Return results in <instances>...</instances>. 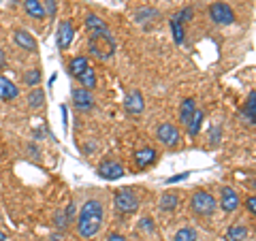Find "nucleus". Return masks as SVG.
<instances>
[{
	"label": "nucleus",
	"mask_w": 256,
	"mask_h": 241,
	"mask_svg": "<svg viewBox=\"0 0 256 241\" xmlns=\"http://www.w3.org/2000/svg\"><path fill=\"white\" fill-rule=\"evenodd\" d=\"M102 228V203L96 198L86 200L82 212H79V220H77V232L84 239H92L100 232Z\"/></svg>",
	"instance_id": "1"
},
{
	"label": "nucleus",
	"mask_w": 256,
	"mask_h": 241,
	"mask_svg": "<svg viewBox=\"0 0 256 241\" xmlns=\"http://www.w3.org/2000/svg\"><path fill=\"white\" fill-rule=\"evenodd\" d=\"M216 207H218L216 198L205 190L194 192L192 198H190V210H192V214H196V216H212L216 212Z\"/></svg>",
	"instance_id": "2"
},
{
	"label": "nucleus",
	"mask_w": 256,
	"mask_h": 241,
	"mask_svg": "<svg viewBox=\"0 0 256 241\" xmlns=\"http://www.w3.org/2000/svg\"><path fill=\"white\" fill-rule=\"evenodd\" d=\"M116 207L122 214H132L139 210V198L130 188H120L116 192Z\"/></svg>",
	"instance_id": "3"
},
{
	"label": "nucleus",
	"mask_w": 256,
	"mask_h": 241,
	"mask_svg": "<svg viewBox=\"0 0 256 241\" xmlns=\"http://www.w3.org/2000/svg\"><path fill=\"white\" fill-rule=\"evenodd\" d=\"M86 26H88V30H90L96 38H102V41H107V43L114 45V34H111V30L107 28V24L102 22L98 15H88V18H86Z\"/></svg>",
	"instance_id": "4"
},
{
	"label": "nucleus",
	"mask_w": 256,
	"mask_h": 241,
	"mask_svg": "<svg viewBox=\"0 0 256 241\" xmlns=\"http://www.w3.org/2000/svg\"><path fill=\"white\" fill-rule=\"evenodd\" d=\"M156 139L162 143V146H166V148H175L180 143V130L175 128L173 124H169V122H164V124H160L158 128H156Z\"/></svg>",
	"instance_id": "5"
},
{
	"label": "nucleus",
	"mask_w": 256,
	"mask_h": 241,
	"mask_svg": "<svg viewBox=\"0 0 256 241\" xmlns=\"http://www.w3.org/2000/svg\"><path fill=\"white\" fill-rule=\"evenodd\" d=\"M210 18L216 22V24H233L235 22V13L230 9L228 4L224 2H214L210 6Z\"/></svg>",
	"instance_id": "6"
},
{
	"label": "nucleus",
	"mask_w": 256,
	"mask_h": 241,
	"mask_svg": "<svg viewBox=\"0 0 256 241\" xmlns=\"http://www.w3.org/2000/svg\"><path fill=\"white\" fill-rule=\"evenodd\" d=\"M98 175L102 180H120L124 175V166L118 162V160H105V162L98 164Z\"/></svg>",
	"instance_id": "7"
},
{
	"label": "nucleus",
	"mask_w": 256,
	"mask_h": 241,
	"mask_svg": "<svg viewBox=\"0 0 256 241\" xmlns=\"http://www.w3.org/2000/svg\"><path fill=\"white\" fill-rule=\"evenodd\" d=\"M220 207H222V210L226 212V214L235 212L237 207H239V194H237V190L224 186V188L220 190Z\"/></svg>",
	"instance_id": "8"
},
{
	"label": "nucleus",
	"mask_w": 256,
	"mask_h": 241,
	"mask_svg": "<svg viewBox=\"0 0 256 241\" xmlns=\"http://www.w3.org/2000/svg\"><path fill=\"white\" fill-rule=\"evenodd\" d=\"M73 102H75V107L82 111H90L94 107V98H92L90 90H84V88L73 90Z\"/></svg>",
	"instance_id": "9"
},
{
	"label": "nucleus",
	"mask_w": 256,
	"mask_h": 241,
	"mask_svg": "<svg viewBox=\"0 0 256 241\" xmlns=\"http://www.w3.org/2000/svg\"><path fill=\"white\" fill-rule=\"evenodd\" d=\"M146 109V102H143V96L139 90H132L130 94L126 96V111L132 116H139L141 111Z\"/></svg>",
	"instance_id": "10"
},
{
	"label": "nucleus",
	"mask_w": 256,
	"mask_h": 241,
	"mask_svg": "<svg viewBox=\"0 0 256 241\" xmlns=\"http://www.w3.org/2000/svg\"><path fill=\"white\" fill-rule=\"evenodd\" d=\"M73 36H75L73 26H70L68 20H64L60 24V28H58V47H60V50H66V47L73 43Z\"/></svg>",
	"instance_id": "11"
},
{
	"label": "nucleus",
	"mask_w": 256,
	"mask_h": 241,
	"mask_svg": "<svg viewBox=\"0 0 256 241\" xmlns=\"http://www.w3.org/2000/svg\"><path fill=\"white\" fill-rule=\"evenodd\" d=\"M134 162H137L139 168H146L150 164L156 162V150L154 148H141L137 150V154H134Z\"/></svg>",
	"instance_id": "12"
},
{
	"label": "nucleus",
	"mask_w": 256,
	"mask_h": 241,
	"mask_svg": "<svg viewBox=\"0 0 256 241\" xmlns=\"http://www.w3.org/2000/svg\"><path fill=\"white\" fill-rule=\"evenodd\" d=\"M15 43H18L22 50H26V52H32L34 54L36 52V41L32 38V34L30 32H26V30H15Z\"/></svg>",
	"instance_id": "13"
},
{
	"label": "nucleus",
	"mask_w": 256,
	"mask_h": 241,
	"mask_svg": "<svg viewBox=\"0 0 256 241\" xmlns=\"http://www.w3.org/2000/svg\"><path fill=\"white\" fill-rule=\"evenodd\" d=\"M24 9H26V13L34 20H45V15H47L45 4L41 2V0H24Z\"/></svg>",
	"instance_id": "14"
},
{
	"label": "nucleus",
	"mask_w": 256,
	"mask_h": 241,
	"mask_svg": "<svg viewBox=\"0 0 256 241\" xmlns=\"http://www.w3.org/2000/svg\"><path fill=\"white\" fill-rule=\"evenodd\" d=\"M18 88L13 82H9L6 77H0V100H13L18 96Z\"/></svg>",
	"instance_id": "15"
},
{
	"label": "nucleus",
	"mask_w": 256,
	"mask_h": 241,
	"mask_svg": "<svg viewBox=\"0 0 256 241\" xmlns=\"http://www.w3.org/2000/svg\"><path fill=\"white\" fill-rule=\"evenodd\" d=\"M194 111H196V102H194V98H186V100H184L182 105H180V120H182V124H188Z\"/></svg>",
	"instance_id": "16"
},
{
	"label": "nucleus",
	"mask_w": 256,
	"mask_h": 241,
	"mask_svg": "<svg viewBox=\"0 0 256 241\" xmlns=\"http://www.w3.org/2000/svg\"><path fill=\"white\" fill-rule=\"evenodd\" d=\"M28 105L32 109H38V107L45 105V92L41 90V88H34V90L28 94Z\"/></svg>",
	"instance_id": "17"
},
{
	"label": "nucleus",
	"mask_w": 256,
	"mask_h": 241,
	"mask_svg": "<svg viewBox=\"0 0 256 241\" xmlns=\"http://www.w3.org/2000/svg\"><path fill=\"white\" fill-rule=\"evenodd\" d=\"M201 122H203V111H201V109H196L194 114H192L190 122L186 124V126H188V132H190V136L198 134V130H201Z\"/></svg>",
	"instance_id": "18"
},
{
	"label": "nucleus",
	"mask_w": 256,
	"mask_h": 241,
	"mask_svg": "<svg viewBox=\"0 0 256 241\" xmlns=\"http://www.w3.org/2000/svg\"><path fill=\"white\" fill-rule=\"evenodd\" d=\"M246 237H248V228L244 224H235V226H230L226 232L228 241H246Z\"/></svg>",
	"instance_id": "19"
},
{
	"label": "nucleus",
	"mask_w": 256,
	"mask_h": 241,
	"mask_svg": "<svg viewBox=\"0 0 256 241\" xmlns=\"http://www.w3.org/2000/svg\"><path fill=\"white\" fill-rule=\"evenodd\" d=\"M77 79L82 82L84 90H90V88H94V86H96V73H94V68H90V66H88L82 75H77Z\"/></svg>",
	"instance_id": "20"
},
{
	"label": "nucleus",
	"mask_w": 256,
	"mask_h": 241,
	"mask_svg": "<svg viewBox=\"0 0 256 241\" xmlns=\"http://www.w3.org/2000/svg\"><path fill=\"white\" fill-rule=\"evenodd\" d=\"M178 205H180V196L171 194V192H166V194H162V198H160V210L162 212H173Z\"/></svg>",
	"instance_id": "21"
},
{
	"label": "nucleus",
	"mask_w": 256,
	"mask_h": 241,
	"mask_svg": "<svg viewBox=\"0 0 256 241\" xmlns=\"http://www.w3.org/2000/svg\"><path fill=\"white\" fill-rule=\"evenodd\" d=\"M86 68H88V58H86V56H77V58H73V60H70V64H68V70L73 75H82Z\"/></svg>",
	"instance_id": "22"
},
{
	"label": "nucleus",
	"mask_w": 256,
	"mask_h": 241,
	"mask_svg": "<svg viewBox=\"0 0 256 241\" xmlns=\"http://www.w3.org/2000/svg\"><path fill=\"white\" fill-rule=\"evenodd\" d=\"M246 118H248V122L254 124V120H256V92L252 90L250 96H248V102H246Z\"/></svg>",
	"instance_id": "23"
},
{
	"label": "nucleus",
	"mask_w": 256,
	"mask_h": 241,
	"mask_svg": "<svg viewBox=\"0 0 256 241\" xmlns=\"http://www.w3.org/2000/svg\"><path fill=\"white\" fill-rule=\"evenodd\" d=\"M173 241H196V230H192V228H180L178 232H175Z\"/></svg>",
	"instance_id": "24"
},
{
	"label": "nucleus",
	"mask_w": 256,
	"mask_h": 241,
	"mask_svg": "<svg viewBox=\"0 0 256 241\" xmlns=\"http://www.w3.org/2000/svg\"><path fill=\"white\" fill-rule=\"evenodd\" d=\"M24 82H26V86H36L38 82H41V70L38 68L28 70V73L24 75Z\"/></svg>",
	"instance_id": "25"
},
{
	"label": "nucleus",
	"mask_w": 256,
	"mask_h": 241,
	"mask_svg": "<svg viewBox=\"0 0 256 241\" xmlns=\"http://www.w3.org/2000/svg\"><path fill=\"white\" fill-rule=\"evenodd\" d=\"M171 28H173V36H175V43H182L184 41V28L178 18H171Z\"/></svg>",
	"instance_id": "26"
},
{
	"label": "nucleus",
	"mask_w": 256,
	"mask_h": 241,
	"mask_svg": "<svg viewBox=\"0 0 256 241\" xmlns=\"http://www.w3.org/2000/svg\"><path fill=\"white\" fill-rule=\"evenodd\" d=\"M54 224H56V228H64L68 224V218H66V212L60 210V212H56L54 216Z\"/></svg>",
	"instance_id": "27"
},
{
	"label": "nucleus",
	"mask_w": 256,
	"mask_h": 241,
	"mask_svg": "<svg viewBox=\"0 0 256 241\" xmlns=\"http://www.w3.org/2000/svg\"><path fill=\"white\" fill-rule=\"evenodd\" d=\"M139 224H141L139 228H141L143 232H154V222H152V218H143Z\"/></svg>",
	"instance_id": "28"
},
{
	"label": "nucleus",
	"mask_w": 256,
	"mask_h": 241,
	"mask_svg": "<svg viewBox=\"0 0 256 241\" xmlns=\"http://www.w3.org/2000/svg\"><path fill=\"white\" fill-rule=\"evenodd\" d=\"M178 20H184V22H190L192 20V9H184V11H180V15H175Z\"/></svg>",
	"instance_id": "29"
},
{
	"label": "nucleus",
	"mask_w": 256,
	"mask_h": 241,
	"mask_svg": "<svg viewBox=\"0 0 256 241\" xmlns=\"http://www.w3.org/2000/svg\"><path fill=\"white\" fill-rule=\"evenodd\" d=\"M246 207H248V212H250V214H256V198L254 196L248 198L246 200Z\"/></svg>",
	"instance_id": "30"
},
{
	"label": "nucleus",
	"mask_w": 256,
	"mask_h": 241,
	"mask_svg": "<svg viewBox=\"0 0 256 241\" xmlns=\"http://www.w3.org/2000/svg\"><path fill=\"white\" fill-rule=\"evenodd\" d=\"M107 241H126V237L120 235V232H111V235L107 237Z\"/></svg>",
	"instance_id": "31"
},
{
	"label": "nucleus",
	"mask_w": 256,
	"mask_h": 241,
	"mask_svg": "<svg viewBox=\"0 0 256 241\" xmlns=\"http://www.w3.org/2000/svg\"><path fill=\"white\" fill-rule=\"evenodd\" d=\"M45 2H47V9H45V13L54 15V13H56V2H54V0H45Z\"/></svg>",
	"instance_id": "32"
},
{
	"label": "nucleus",
	"mask_w": 256,
	"mask_h": 241,
	"mask_svg": "<svg viewBox=\"0 0 256 241\" xmlns=\"http://www.w3.org/2000/svg\"><path fill=\"white\" fill-rule=\"evenodd\" d=\"M186 178H188V173H180V175H175V178H169L166 182H169V184H175V182H180V180H186Z\"/></svg>",
	"instance_id": "33"
},
{
	"label": "nucleus",
	"mask_w": 256,
	"mask_h": 241,
	"mask_svg": "<svg viewBox=\"0 0 256 241\" xmlns=\"http://www.w3.org/2000/svg\"><path fill=\"white\" fill-rule=\"evenodd\" d=\"M4 62H6V60H4V54H2V52H0V70H2V68H4Z\"/></svg>",
	"instance_id": "34"
},
{
	"label": "nucleus",
	"mask_w": 256,
	"mask_h": 241,
	"mask_svg": "<svg viewBox=\"0 0 256 241\" xmlns=\"http://www.w3.org/2000/svg\"><path fill=\"white\" fill-rule=\"evenodd\" d=\"M0 241H6V235H4L2 230H0Z\"/></svg>",
	"instance_id": "35"
},
{
	"label": "nucleus",
	"mask_w": 256,
	"mask_h": 241,
	"mask_svg": "<svg viewBox=\"0 0 256 241\" xmlns=\"http://www.w3.org/2000/svg\"><path fill=\"white\" fill-rule=\"evenodd\" d=\"M50 241H58V235H54V237H52Z\"/></svg>",
	"instance_id": "36"
}]
</instances>
